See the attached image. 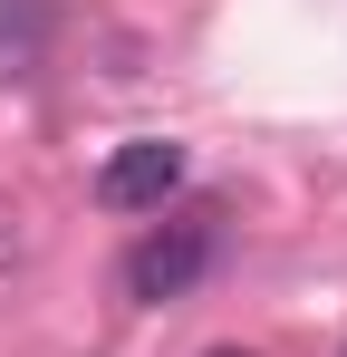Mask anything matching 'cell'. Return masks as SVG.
<instances>
[{
	"label": "cell",
	"instance_id": "6da1fadb",
	"mask_svg": "<svg viewBox=\"0 0 347 357\" xmlns=\"http://www.w3.org/2000/svg\"><path fill=\"white\" fill-rule=\"evenodd\" d=\"M203 271H213V213L164 222V232H145V241H135V251H125V299L164 309V299H183Z\"/></svg>",
	"mask_w": 347,
	"mask_h": 357
},
{
	"label": "cell",
	"instance_id": "7a4b0ae2",
	"mask_svg": "<svg viewBox=\"0 0 347 357\" xmlns=\"http://www.w3.org/2000/svg\"><path fill=\"white\" fill-rule=\"evenodd\" d=\"M183 183V145L174 135H135L97 165V203L107 213H164V193Z\"/></svg>",
	"mask_w": 347,
	"mask_h": 357
},
{
	"label": "cell",
	"instance_id": "3957f363",
	"mask_svg": "<svg viewBox=\"0 0 347 357\" xmlns=\"http://www.w3.org/2000/svg\"><path fill=\"white\" fill-rule=\"evenodd\" d=\"M213 357H251V348H213Z\"/></svg>",
	"mask_w": 347,
	"mask_h": 357
}]
</instances>
